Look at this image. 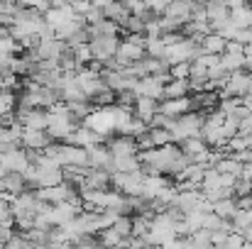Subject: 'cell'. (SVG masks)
Here are the masks:
<instances>
[{"mask_svg":"<svg viewBox=\"0 0 252 249\" xmlns=\"http://www.w3.org/2000/svg\"><path fill=\"white\" fill-rule=\"evenodd\" d=\"M203 122H206V115L201 110H193L179 120H171L169 125V135H171V142L174 144H181L191 137H201V130H203Z\"/></svg>","mask_w":252,"mask_h":249,"instance_id":"obj_1","label":"cell"},{"mask_svg":"<svg viewBox=\"0 0 252 249\" xmlns=\"http://www.w3.org/2000/svg\"><path fill=\"white\" fill-rule=\"evenodd\" d=\"M84 127H88L91 132L100 135L103 139L108 135L115 132V117H113V108H95L88 117L84 120Z\"/></svg>","mask_w":252,"mask_h":249,"instance_id":"obj_2","label":"cell"},{"mask_svg":"<svg viewBox=\"0 0 252 249\" xmlns=\"http://www.w3.org/2000/svg\"><path fill=\"white\" fill-rule=\"evenodd\" d=\"M76 83H79V88L84 90V95L88 100H93L95 95H100L103 90H105V81H103V74H98V71H93V69H88L84 66L76 76Z\"/></svg>","mask_w":252,"mask_h":249,"instance_id":"obj_3","label":"cell"},{"mask_svg":"<svg viewBox=\"0 0 252 249\" xmlns=\"http://www.w3.org/2000/svg\"><path fill=\"white\" fill-rule=\"evenodd\" d=\"M17 122L25 127V130H39V132H47V127H49V112L47 110H42V108H32V110H27V108H17Z\"/></svg>","mask_w":252,"mask_h":249,"instance_id":"obj_4","label":"cell"},{"mask_svg":"<svg viewBox=\"0 0 252 249\" xmlns=\"http://www.w3.org/2000/svg\"><path fill=\"white\" fill-rule=\"evenodd\" d=\"M171 81L167 76H147V79H142V81L137 83V88H135V95L137 98H152V100H164V85Z\"/></svg>","mask_w":252,"mask_h":249,"instance_id":"obj_5","label":"cell"},{"mask_svg":"<svg viewBox=\"0 0 252 249\" xmlns=\"http://www.w3.org/2000/svg\"><path fill=\"white\" fill-rule=\"evenodd\" d=\"M88 44H91V52H93V61H98L103 66L105 61L115 59L118 47H120V39L118 37H98V39H93Z\"/></svg>","mask_w":252,"mask_h":249,"instance_id":"obj_6","label":"cell"},{"mask_svg":"<svg viewBox=\"0 0 252 249\" xmlns=\"http://www.w3.org/2000/svg\"><path fill=\"white\" fill-rule=\"evenodd\" d=\"M0 166H2L7 173H25V171L32 166V162H30L27 149L17 147V149H10V152L0 154Z\"/></svg>","mask_w":252,"mask_h":249,"instance_id":"obj_7","label":"cell"},{"mask_svg":"<svg viewBox=\"0 0 252 249\" xmlns=\"http://www.w3.org/2000/svg\"><path fill=\"white\" fill-rule=\"evenodd\" d=\"M105 147H108V152L113 154V159H130V157H137V154H140L137 139H132V137H123V135L110 137V139L105 142Z\"/></svg>","mask_w":252,"mask_h":249,"instance_id":"obj_8","label":"cell"},{"mask_svg":"<svg viewBox=\"0 0 252 249\" xmlns=\"http://www.w3.org/2000/svg\"><path fill=\"white\" fill-rule=\"evenodd\" d=\"M145 59H147V54H145V47H137V44H132V42H127V39H123V42H120V47H118V54H115V61H118L123 69H127V66H135V64L145 61Z\"/></svg>","mask_w":252,"mask_h":249,"instance_id":"obj_9","label":"cell"},{"mask_svg":"<svg viewBox=\"0 0 252 249\" xmlns=\"http://www.w3.org/2000/svg\"><path fill=\"white\" fill-rule=\"evenodd\" d=\"M196 103L193 98H179V100H162L159 103V115H164L169 120H179L189 112H193Z\"/></svg>","mask_w":252,"mask_h":249,"instance_id":"obj_10","label":"cell"},{"mask_svg":"<svg viewBox=\"0 0 252 249\" xmlns=\"http://www.w3.org/2000/svg\"><path fill=\"white\" fill-rule=\"evenodd\" d=\"M193 7H196V2H191V0H174V2H169L164 17L179 22L181 29H184V25H189L191 17H193Z\"/></svg>","mask_w":252,"mask_h":249,"instance_id":"obj_11","label":"cell"},{"mask_svg":"<svg viewBox=\"0 0 252 249\" xmlns=\"http://www.w3.org/2000/svg\"><path fill=\"white\" fill-rule=\"evenodd\" d=\"M52 144H54L52 137L47 132H39V130H25L22 132V142H20V147L27 149V152H44Z\"/></svg>","mask_w":252,"mask_h":249,"instance_id":"obj_12","label":"cell"},{"mask_svg":"<svg viewBox=\"0 0 252 249\" xmlns=\"http://www.w3.org/2000/svg\"><path fill=\"white\" fill-rule=\"evenodd\" d=\"M88 152V168H98V171H108L113 173V154L108 152L105 144H95Z\"/></svg>","mask_w":252,"mask_h":249,"instance_id":"obj_13","label":"cell"},{"mask_svg":"<svg viewBox=\"0 0 252 249\" xmlns=\"http://www.w3.org/2000/svg\"><path fill=\"white\" fill-rule=\"evenodd\" d=\"M64 144H71V147H81V149H91V147H95V144H103V137L100 135H95V132H91L88 127H79Z\"/></svg>","mask_w":252,"mask_h":249,"instance_id":"obj_14","label":"cell"},{"mask_svg":"<svg viewBox=\"0 0 252 249\" xmlns=\"http://www.w3.org/2000/svg\"><path fill=\"white\" fill-rule=\"evenodd\" d=\"M171 186V181H169L167 176H162V173H155V176H145V191H142V198L145 200H157V195Z\"/></svg>","mask_w":252,"mask_h":249,"instance_id":"obj_15","label":"cell"},{"mask_svg":"<svg viewBox=\"0 0 252 249\" xmlns=\"http://www.w3.org/2000/svg\"><path fill=\"white\" fill-rule=\"evenodd\" d=\"M159 115V103L152 98H137L135 100V117L142 120L145 125H152V120Z\"/></svg>","mask_w":252,"mask_h":249,"instance_id":"obj_16","label":"cell"},{"mask_svg":"<svg viewBox=\"0 0 252 249\" xmlns=\"http://www.w3.org/2000/svg\"><path fill=\"white\" fill-rule=\"evenodd\" d=\"M108 186H110V173H108V171L88 168L81 191H108Z\"/></svg>","mask_w":252,"mask_h":249,"instance_id":"obj_17","label":"cell"},{"mask_svg":"<svg viewBox=\"0 0 252 249\" xmlns=\"http://www.w3.org/2000/svg\"><path fill=\"white\" fill-rule=\"evenodd\" d=\"M225 47H228V39L211 32L208 37H203L201 42V54H208V56H223L225 54Z\"/></svg>","mask_w":252,"mask_h":249,"instance_id":"obj_18","label":"cell"},{"mask_svg":"<svg viewBox=\"0 0 252 249\" xmlns=\"http://www.w3.org/2000/svg\"><path fill=\"white\" fill-rule=\"evenodd\" d=\"M0 193H10V195H22V193H27V181H25V176L22 173H7L5 176V181L0 183Z\"/></svg>","mask_w":252,"mask_h":249,"instance_id":"obj_19","label":"cell"},{"mask_svg":"<svg viewBox=\"0 0 252 249\" xmlns=\"http://www.w3.org/2000/svg\"><path fill=\"white\" fill-rule=\"evenodd\" d=\"M201 200H203V198H201V191H198V193H179L171 208H176V210H181V213L186 215V213H191V210H198Z\"/></svg>","mask_w":252,"mask_h":249,"instance_id":"obj_20","label":"cell"},{"mask_svg":"<svg viewBox=\"0 0 252 249\" xmlns=\"http://www.w3.org/2000/svg\"><path fill=\"white\" fill-rule=\"evenodd\" d=\"M103 12H105V20L118 22L120 27H123V22L130 17V12H127V5H125V2H103Z\"/></svg>","mask_w":252,"mask_h":249,"instance_id":"obj_21","label":"cell"},{"mask_svg":"<svg viewBox=\"0 0 252 249\" xmlns=\"http://www.w3.org/2000/svg\"><path fill=\"white\" fill-rule=\"evenodd\" d=\"M230 22L238 27V29H250L252 27V5H240L235 10H230Z\"/></svg>","mask_w":252,"mask_h":249,"instance_id":"obj_22","label":"cell"},{"mask_svg":"<svg viewBox=\"0 0 252 249\" xmlns=\"http://www.w3.org/2000/svg\"><path fill=\"white\" fill-rule=\"evenodd\" d=\"M37 183H39V188H54V186L64 183V168H39V181Z\"/></svg>","mask_w":252,"mask_h":249,"instance_id":"obj_23","label":"cell"},{"mask_svg":"<svg viewBox=\"0 0 252 249\" xmlns=\"http://www.w3.org/2000/svg\"><path fill=\"white\" fill-rule=\"evenodd\" d=\"M98 242H100V249H125L127 247V240H125V237H120L113 227H110V230L98 232Z\"/></svg>","mask_w":252,"mask_h":249,"instance_id":"obj_24","label":"cell"},{"mask_svg":"<svg viewBox=\"0 0 252 249\" xmlns=\"http://www.w3.org/2000/svg\"><path fill=\"white\" fill-rule=\"evenodd\" d=\"M191 93V81H171L164 85V100H179V98H189Z\"/></svg>","mask_w":252,"mask_h":249,"instance_id":"obj_25","label":"cell"},{"mask_svg":"<svg viewBox=\"0 0 252 249\" xmlns=\"http://www.w3.org/2000/svg\"><path fill=\"white\" fill-rule=\"evenodd\" d=\"M243 168H245V164H240L235 157H223V159L216 164V171H218V173L235 176V178H243Z\"/></svg>","mask_w":252,"mask_h":249,"instance_id":"obj_26","label":"cell"},{"mask_svg":"<svg viewBox=\"0 0 252 249\" xmlns=\"http://www.w3.org/2000/svg\"><path fill=\"white\" fill-rule=\"evenodd\" d=\"M213 213L223 220H233L238 213V198H223V200L213 203Z\"/></svg>","mask_w":252,"mask_h":249,"instance_id":"obj_27","label":"cell"},{"mask_svg":"<svg viewBox=\"0 0 252 249\" xmlns=\"http://www.w3.org/2000/svg\"><path fill=\"white\" fill-rule=\"evenodd\" d=\"M17 95L12 90H0V120L7 117V115H15L17 110Z\"/></svg>","mask_w":252,"mask_h":249,"instance_id":"obj_28","label":"cell"},{"mask_svg":"<svg viewBox=\"0 0 252 249\" xmlns=\"http://www.w3.org/2000/svg\"><path fill=\"white\" fill-rule=\"evenodd\" d=\"M62 100L64 103H79V100H88L84 95V90L79 88V83H76V79L71 76V81L66 83V88L62 90Z\"/></svg>","mask_w":252,"mask_h":249,"instance_id":"obj_29","label":"cell"},{"mask_svg":"<svg viewBox=\"0 0 252 249\" xmlns=\"http://www.w3.org/2000/svg\"><path fill=\"white\" fill-rule=\"evenodd\" d=\"M230 222H233V232L243 235L248 227H252V210H240L238 208V213H235V218Z\"/></svg>","mask_w":252,"mask_h":249,"instance_id":"obj_30","label":"cell"},{"mask_svg":"<svg viewBox=\"0 0 252 249\" xmlns=\"http://www.w3.org/2000/svg\"><path fill=\"white\" fill-rule=\"evenodd\" d=\"M220 66H223L228 74L243 71V69H245V56H238V54H223V56H220Z\"/></svg>","mask_w":252,"mask_h":249,"instance_id":"obj_31","label":"cell"},{"mask_svg":"<svg viewBox=\"0 0 252 249\" xmlns=\"http://www.w3.org/2000/svg\"><path fill=\"white\" fill-rule=\"evenodd\" d=\"M164 52H167V47H164L162 37H159V39H147L145 54H147L150 59H164Z\"/></svg>","mask_w":252,"mask_h":249,"instance_id":"obj_32","label":"cell"},{"mask_svg":"<svg viewBox=\"0 0 252 249\" xmlns=\"http://www.w3.org/2000/svg\"><path fill=\"white\" fill-rule=\"evenodd\" d=\"M30 245H34V247H39V245H49V232L47 230H39V227H32L30 232H25L22 235Z\"/></svg>","mask_w":252,"mask_h":249,"instance_id":"obj_33","label":"cell"},{"mask_svg":"<svg viewBox=\"0 0 252 249\" xmlns=\"http://www.w3.org/2000/svg\"><path fill=\"white\" fill-rule=\"evenodd\" d=\"M150 139H152L155 149H162V147H167V144H174L169 130H155V127H150Z\"/></svg>","mask_w":252,"mask_h":249,"instance_id":"obj_34","label":"cell"},{"mask_svg":"<svg viewBox=\"0 0 252 249\" xmlns=\"http://www.w3.org/2000/svg\"><path fill=\"white\" fill-rule=\"evenodd\" d=\"M169 79L174 81H189L191 79V64H176L169 69Z\"/></svg>","mask_w":252,"mask_h":249,"instance_id":"obj_35","label":"cell"},{"mask_svg":"<svg viewBox=\"0 0 252 249\" xmlns=\"http://www.w3.org/2000/svg\"><path fill=\"white\" fill-rule=\"evenodd\" d=\"M113 230H115L120 237H125V240H127V237H132V218L123 215V218L115 222V227H113Z\"/></svg>","mask_w":252,"mask_h":249,"instance_id":"obj_36","label":"cell"},{"mask_svg":"<svg viewBox=\"0 0 252 249\" xmlns=\"http://www.w3.org/2000/svg\"><path fill=\"white\" fill-rule=\"evenodd\" d=\"M235 198H248L252 195V181H245V178H238V183H235Z\"/></svg>","mask_w":252,"mask_h":249,"instance_id":"obj_37","label":"cell"},{"mask_svg":"<svg viewBox=\"0 0 252 249\" xmlns=\"http://www.w3.org/2000/svg\"><path fill=\"white\" fill-rule=\"evenodd\" d=\"M245 240H243V235H238V232H233L230 237H228V242H225V249H245Z\"/></svg>","mask_w":252,"mask_h":249,"instance_id":"obj_38","label":"cell"},{"mask_svg":"<svg viewBox=\"0 0 252 249\" xmlns=\"http://www.w3.org/2000/svg\"><path fill=\"white\" fill-rule=\"evenodd\" d=\"M225 54H238V56H245V44H240V42H228Z\"/></svg>","mask_w":252,"mask_h":249,"instance_id":"obj_39","label":"cell"},{"mask_svg":"<svg viewBox=\"0 0 252 249\" xmlns=\"http://www.w3.org/2000/svg\"><path fill=\"white\" fill-rule=\"evenodd\" d=\"M5 176H7V171H5V168H2V166H0V183H2V181H5Z\"/></svg>","mask_w":252,"mask_h":249,"instance_id":"obj_40","label":"cell"},{"mask_svg":"<svg viewBox=\"0 0 252 249\" xmlns=\"http://www.w3.org/2000/svg\"><path fill=\"white\" fill-rule=\"evenodd\" d=\"M245 249H252V242H250V245H245Z\"/></svg>","mask_w":252,"mask_h":249,"instance_id":"obj_41","label":"cell"}]
</instances>
